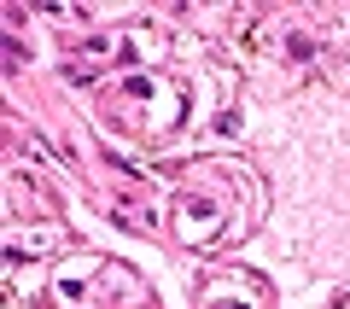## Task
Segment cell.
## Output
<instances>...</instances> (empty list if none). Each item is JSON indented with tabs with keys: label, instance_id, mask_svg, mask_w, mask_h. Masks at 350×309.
I'll return each instance as SVG.
<instances>
[{
	"label": "cell",
	"instance_id": "6da1fadb",
	"mask_svg": "<svg viewBox=\"0 0 350 309\" xmlns=\"http://www.w3.org/2000/svg\"><path fill=\"white\" fill-rule=\"evenodd\" d=\"M333 309H350V297H338V304H333Z\"/></svg>",
	"mask_w": 350,
	"mask_h": 309
}]
</instances>
